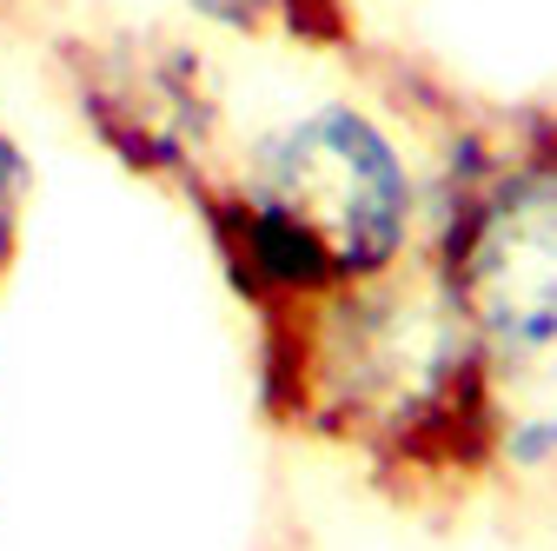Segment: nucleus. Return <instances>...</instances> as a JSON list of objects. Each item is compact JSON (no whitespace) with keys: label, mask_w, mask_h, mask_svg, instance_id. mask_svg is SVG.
<instances>
[{"label":"nucleus","mask_w":557,"mask_h":551,"mask_svg":"<svg viewBox=\"0 0 557 551\" xmlns=\"http://www.w3.org/2000/svg\"><path fill=\"white\" fill-rule=\"evenodd\" d=\"M259 405L278 432L352 458L392 505L498 486V353L418 253L379 280L252 319Z\"/></svg>","instance_id":"nucleus-1"},{"label":"nucleus","mask_w":557,"mask_h":551,"mask_svg":"<svg viewBox=\"0 0 557 551\" xmlns=\"http://www.w3.org/2000/svg\"><path fill=\"white\" fill-rule=\"evenodd\" d=\"M60 100L100 154L160 193H193L233 160V113L193 34L153 21H81L47 34Z\"/></svg>","instance_id":"nucleus-4"},{"label":"nucleus","mask_w":557,"mask_h":551,"mask_svg":"<svg viewBox=\"0 0 557 551\" xmlns=\"http://www.w3.org/2000/svg\"><path fill=\"white\" fill-rule=\"evenodd\" d=\"M233 299L259 319L338 286L379 280L425 253L432 173L398 107L312 100L186 193Z\"/></svg>","instance_id":"nucleus-2"},{"label":"nucleus","mask_w":557,"mask_h":551,"mask_svg":"<svg viewBox=\"0 0 557 551\" xmlns=\"http://www.w3.org/2000/svg\"><path fill=\"white\" fill-rule=\"evenodd\" d=\"M418 133H432L425 259L445 293L498 359L557 346V113H458Z\"/></svg>","instance_id":"nucleus-3"},{"label":"nucleus","mask_w":557,"mask_h":551,"mask_svg":"<svg viewBox=\"0 0 557 551\" xmlns=\"http://www.w3.org/2000/svg\"><path fill=\"white\" fill-rule=\"evenodd\" d=\"M492 426H498V478H550L557 472V346L498 359Z\"/></svg>","instance_id":"nucleus-5"},{"label":"nucleus","mask_w":557,"mask_h":551,"mask_svg":"<svg viewBox=\"0 0 557 551\" xmlns=\"http://www.w3.org/2000/svg\"><path fill=\"white\" fill-rule=\"evenodd\" d=\"M66 0H0V27H27V21H47Z\"/></svg>","instance_id":"nucleus-8"},{"label":"nucleus","mask_w":557,"mask_h":551,"mask_svg":"<svg viewBox=\"0 0 557 551\" xmlns=\"http://www.w3.org/2000/svg\"><path fill=\"white\" fill-rule=\"evenodd\" d=\"M27 206H34V160L21 154V140L0 126V286L21 266V240H27Z\"/></svg>","instance_id":"nucleus-7"},{"label":"nucleus","mask_w":557,"mask_h":551,"mask_svg":"<svg viewBox=\"0 0 557 551\" xmlns=\"http://www.w3.org/2000/svg\"><path fill=\"white\" fill-rule=\"evenodd\" d=\"M180 8L233 40H278L306 53H352L359 47V0H180Z\"/></svg>","instance_id":"nucleus-6"}]
</instances>
